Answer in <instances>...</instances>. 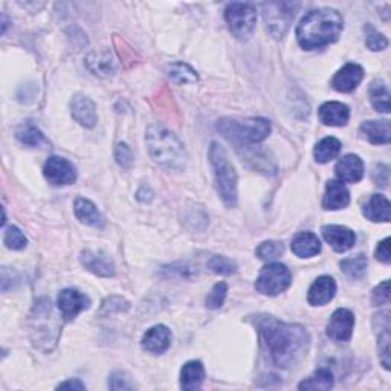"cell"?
Listing matches in <instances>:
<instances>
[{"mask_svg":"<svg viewBox=\"0 0 391 391\" xmlns=\"http://www.w3.org/2000/svg\"><path fill=\"white\" fill-rule=\"evenodd\" d=\"M259 328L267 353L277 367H295L307 356L311 336L304 327L283 323L272 316H262Z\"/></svg>","mask_w":391,"mask_h":391,"instance_id":"1","label":"cell"},{"mask_svg":"<svg viewBox=\"0 0 391 391\" xmlns=\"http://www.w3.org/2000/svg\"><path fill=\"white\" fill-rule=\"evenodd\" d=\"M344 29V18L336 9L320 8L309 11L296 28V40L303 49L314 50L336 42Z\"/></svg>","mask_w":391,"mask_h":391,"instance_id":"2","label":"cell"},{"mask_svg":"<svg viewBox=\"0 0 391 391\" xmlns=\"http://www.w3.org/2000/svg\"><path fill=\"white\" fill-rule=\"evenodd\" d=\"M146 144L151 159L167 170H182L187 164V151L179 138L161 124L147 129Z\"/></svg>","mask_w":391,"mask_h":391,"instance_id":"3","label":"cell"},{"mask_svg":"<svg viewBox=\"0 0 391 391\" xmlns=\"http://www.w3.org/2000/svg\"><path fill=\"white\" fill-rule=\"evenodd\" d=\"M208 156L214 170L215 187L226 207L232 208L237 203V173L230 161L228 153L219 142H213Z\"/></svg>","mask_w":391,"mask_h":391,"instance_id":"4","label":"cell"},{"mask_svg":"<svg viewBox=\"0 0 391 391\" xmlns=\"http://www.w3.org/2000/svg\"><path fill=\"white\" fill-rule=\"evenodd\" d=\"M218 129L225 138L243 146V144H257L264 141L271 133V122L264 118L231 119L219 121Z\"/></svg>","mask_w":391,"mask_h":391,"instance_id":"5","label":"cell"},{"mask_svg":"<svg viewBox=\"0 0 391 391\" xmlns=\"http://www.w3.org/2000/svg\"><path fill=\"white\" fill-rule=\"evenodd\" d=\"M263 17L264 23L269 34L274 38H282L287 29H289L292 20L295 18L296 9L300 8V4L294 2H271L263 4Z\"/></svg>","mask_w":391,"mask_h":391,"instance_id":"6","label":"cell"},{"mask_svg":"<svg viewBox=\"0 0 391 391\" xmlns=\"http://www.w3.org/2000/svg\"><path fill=\"white\" fill-rule=\"evenodd\" d=\"M226 23L230 26L231 33L237 38H248L255 28L257 13L251 4L234 2L225 9Z\"/></svg>","mask_w":391,"mask_h":391,"instance_id":"7","label":"cell"},{"mask_svg":"<svg viewBox=\"0 0 391 391\" xmlns=\"http://www.w3.org/2000/svg\"><path fill=\"white\" fill-rule=\"evenodd\" d=\"M291 286V272L282 263H269L260 271L255 289L263 295L275 296Z\"/></svg>","mask_w":391,"mask_h":391,"instance_id":"8","label":"cell"},{"mask_svg":"<svg viewBox=\"0 0 391 391\" xmlns=\"http://www.w3.org/2000/svg\"><path fill=\"white\" fill-rule=\"evenodd\" d=\"M43 174L53 185H70L77 179V170L72 164L60 156H50L43 167Z\"/></svg>","mask_w":391,"mask_h":391,"instance_id":"9","label":"cell"},{"mask_svg":"<svg viewBox=\"0 0 391 391\" xmlns=\"http://www.w3.org/2000/svg\"><path fill=\"white\" fill-rule=\"evenodd\" d=\"M355 327V316L348 309H338L327 324V335L335 341H347L352 338Z\"/></svg>","mask_w":391,"mask_h":391,"instance_id":"10","label":"cell"},{"mask_svg":"<svg viewBox=\"0 0 391 391\" xmlns=\"http://www.w3.org/2000/svg\"><path fill=\"white\" fill-rule=\"evenodd\" d=\"M90 306V300L77 289H65L58 295V309L63 318L66 320H72L80 312L86 311Z\"/></svg>","mask_w":391,"mask_h":391,"instance_id":"11","label":"cell"},{"mask_svg":"<svg viewBox=\"0 0 391 391\" xmlns=\"http://www.w3.org/2000/svg\"><path fill=\"white\" fill-rule=\"evenodd\" d=\"M323 237L336 252H346L348 250H352L356 242L355 232L341 225L323 226Z\"/></svg>","mask_w":391,"mask_h":391,"instance_id":"12","label":"cell"},{"mask_svg":"<svg viewBox=\"0 0 391 391\" xmlns=\"http://www.w3.org/2000/svg\"><path fill=\"white\" fill-rule=\"evenodd\" d=\"M364 78V69L356 63H347L332 78V87L343 94L355 90Z\"/></svg>","mask_w":391,"mask_h":391,"instance_id":"13","label":"cell"},{"mask_svg":"<svg viewBox=\"0 0 391 391\" xmlns=\"http://www.w3.org/2000/svg\"><path fill=\"white\" fill-rule=\"evenodd\" d=\"M81 263L92 274L100 277H113L115 275V264L110 260V257L101 251L86 250L81 252Z\"/></svg>","mask_w":391,"mask_h":391,"instance_id":"14","label":"cell"},{"mask_svg":"<svg viewBox=\"0 0 391 391\" xmlns=\"http://www.w3.org/2000/svg\"><path fill=\"white\" fill-rule=\"evenodd\" d=\"M335 171L341 182L356 183L364 176V164L356 154H346L338 161Z\"/></svg>","mask_w":391,"mask_h":391,"instance_id":"15","label":"cell"},{"mask_svg":"<svg viewBox=\"0 0 391 391\" xmlns=\"http://www.w3.org/2000/svg\"><path fill=\"white\" fill-rule=\"evenodd\" d=\"M70 110H72V117L77 122H80L81 126L85 127H94L97 122V107L94 105V101L90 98L77 94L70 101Z\"/></svg>","mask_w":391,"mask_h":391,"instance_id":"16","label":"cell"},{"mask_svg":"<svg viewBox=\"0 0 391 391\" xmlns=\"http://www.w3.org/2000/svg\"><path fill=\"white\" fill-rule=\"evenodd\" d=\"M171 344V332L168 327L158 324L146 332L142 338V347L150 353H164Z\"/></svg>","mask_w":391,"mask_h":391,"instance_id":"17","label":"cell"},{"mask_svg":"<svg viewBox=\"0 0 391 391\" xmlns=\"http://www.w3.org/2000/svg\"><path fill=\"white\" fill-rule=\"evenodd\" d=\"M336 294V283L328 275H323L315 280V283L309 289L307 300L312 306H324L333 300Z\"/></svg>","mask_w":391,"mask_h":391,"instance_id":"18","label":"cell"},{"mask_svg":"<svg viewBox=\"0 0 391 391\" xmlns=\"http://www.w3.org/2000/svg\"><path fill=\"white\" fill-rule=\"evenodd\" d=\"M320 113V119L326 126L333 127H343L348 122L350 118V109L338 101H328L318 110Z\"/></svg>","mask_w":391,"mask_h":391,"instance_id":"19","label":"cell"},{"mask_svg":"<svg viewBox=\"0 0 391 391\" xmlns=\"http://www.w3.org/2000/svg\"><path fill=\"white\" fill-rule=\"evenodd\" d=\"M350 203L348 190L344 187L343 182L339 181H328L326 185V194L323 199L324 210H341L346 208Z\"/></svg>","mask_w":391,"mask_h":391,"instance_id":"20","label":"cell"},{"mask_svg":"<svg viewBox=\"0 0 391 391\" xmlns=\"http://www.w3.org/2000/svg\"><path fill=\"white\" fill-rule=\"evenodd\" d=\"M86 66L94 75L110 77L117 69V63L109 50H94L86 57Z\"/></svg>","mask_w":391,"mask_h":391,"instance_id":"21","label":"cell"},{"mask_svg":"<svg viewBox=\"0 0 391 391\" xmlns=\"http://www.w3.org/2000/svg\"><path fill=\"white\" fill-rule=\"evenodd\" d=\"M364 215L372 222H390L391 220V203L382 194H373L364 205Z\"/></svg>","mask_w":391,"mask_h":391,"instance_id":"22","label":"cell"},{"mask_svg":"<svg viewBox=\"0 0 391 391\" xmlns=\"http://www.w3.org/2000/svg\"><path fill=\"white\" fill-rule=\"evenodd\" d=\"M292 252L301 259H309L321 252V242L314 232H298L292 239Z\"/></svg>","mask_w":391,"mask_h":391,"instance_id":"23","label":"cell"},{"mask_svg":"<svg viewBox=\"0 0 391 391\" xmlns=\"http://www.w3.org/2000/svg\"><path fill=\"white\" fill-rule=\"evenodd\" d=\"M74 211L77 219L81 223H86L89 226H95V228H102L106 220L102 218V214L95 207V203H92L89 199L78 198L74 203Z\"/></svg>","mask_w":391,"mask_h":391,"instance_id":"24","label":"cell"},{"mask_svg":"<svg viewBox=\"0 0 391 391\" xmlns=\"http://www.w3.org/2000/svg\"><path fill=\"white\" fill-rule=\"evenodd\" d=\"M375 320L379 321L377 327V341H379V352H380V361H382V365L390 370V314L388 312H380L379 315L375 316Z\"/></svg>","mask_w":391,"mask_h":391,"instance_id":"25","label":"cell"},{"mask_svg":"<svg viewBox=\"0 0 391 391\" xmlns=\"http://www.w3.org/2000/svg\"><path fill=\"white\" fill-rule=\"evenodd\" d=\"M361 132L372 144H388L391 141V129L388 119L365 121L361 126Z\"/></svg>","mask_w":391,"mask_h":391,"instance_id":"26","label":"cell"},{"mask_svg":"<svg viewBox=\"0 0 391 391\" xmlns=\"http://www.w3.org/2000/svg\"><path fill=\"white\" fill-rule=\"evenodd\" d=\"M205 379V368L199 361H190L182 367L181 372V387L183 390H198L200 388Z\"/></svg>","mask_w":391,"mask_h":391,"instance_id":"27","label":"cell"},{"mask_svg":"<svg viewBox=\"0 0 391 391\" xmlns=\"http://www.w3.org/2000/svg\"><path fill=\"white\" fill-rule=\"evenodd\" d=\"M370 102L377 112H390V90L384 80L377 78L370 85Z\"/></svg>","mask_w":391,"mask_h":391,"instance_id":"28","label":"cell"},{"mask_svg":"<svg viewBox=\"0 0 391 391\" xmlns=\"http://www.w3.org/2000/svg\"><path fill=\"white\" fill-rule=\"evenodd\" d=\"M168 77L178 85H194L199 81L198 72L182 61H176L168 66Z\"/></svg>","mask_w":391,"mask_h":391,"instance_id":"29","label":"cell"},{"mask_svg":"<svg viewBox=\"0 0 391 391\" xmlns=\"http://www.w3.org/2000/svg\"><path fill=\"white\" fill-rule=\"evenodd\" d=\"M339 151H341V142L333 136H328L316 144L314 150V156L320 164H326L328 161L335 159L339 154Z\"/></svg>","mask_w":391,"mask_h":391,"instance_id":"30","label":"cell"},{"mask_svg":"<svg viewBox=\"0 0 391 391\" xmlns=\"http://www.w3.org/2000/svg\"><path fill=\"white\" fill-rule=\"evenodd\" d=\"M333 387V375L331 370L320 368L316 372L304 379L303 382L298 385V390H331Z\"/></svg>","mask_w":391,"mask_h":391,"instance_id":"31","label":"cell"},{"mask_svg":"<svg viewBox=\"0 0 391 391\" xmlns=\"http://www.w3.org/2000/svg\"><path fill=\"white\" fill-rule=\"evenodd\" d=\"M339 266H341L343 272L347 277H350V279H353V280H358V279H363V277L365 275L368 262H367V257L364 254H358V255L348 257V259L343 260L341 263H339Z\"/></svg>","mask_w":391,"mask_h":391,"instance_id":"32","label":"cell"},{"mask_svg":"<svg viewBox=\"0 0 391 391\" xmlns=\"http://www.w3.org/2000/svg\"><path fill=\"white\" fill-rule=\"evenodd\" d=\"M17 139L29 147H37L45 141V135L36 126H23L16 133Z\"/></svg>","mask_w":391,"mask_h":391,"instance_id":"33","label":"cell"},{"mask_svg":"<svg viewBox=\"0 0 391 391\" xmlns=\"http://www.w3.org/2000/svg\"><path fill=\"white\" fill-rule=\"evenodd\" d=\"M208 267L214 274L220 275H232L237 271V264L223 255H213L208 260Z\"/></svg>","mask_w":391,"mask_h":391,"instance_id":"34","label":"cell"},{"mask_svg":"<svg viewBox=\"0 0 391 391\" xmlns=\"http://www.w3.org/2000/svg\"><path fill=\"white\" fill-rule=\"evenodd\" d=\"M4 242L9 250H14V251L25 250L28 245V239L25 237V234L20 231L17 226H9V228L5 230Z\"/></svg>","mask_w":391,"mask_h":391,"instance_id":"35","label":"cell"},{"mask_svg":"<svg viewBox=\"0 0 391 391\" xmlns=\"http://www.w3.org/2000/svg\"><path fill=\"white\" fill-rule=\"evenodd\" d=\"M284 252V246L282 242H263L259 245V248L255 250V254L262 260H275Z\"/></svg>","mask_w":391,"mask_h":391,"instance_id":"36","label":"cell"},{"mask_svg":"<svg viewBox=\"0 0 391 391\" xmlns=\"http://www.w3.org/2000/svg\"><path fill=\"white\" fill-rule=\"evenodd\" d=\"M365 31V45L368 49L372 50H384L387 46H388V40L384 34L377 33V31L372 26V25H367L364 28Z\"/></svg>","mask_w":391,"mask_h":391,"instance_id":"37","label":"cell"},{"mask_svg":"<svg viewBox=\"0 0 391 391\" xmlns=\"http://www.w3.org/2000/svg\"><path fill=\"white\" fill-rule=\"evenodd\" d=\"M226 294H228V284L225 282L214 284L211 292L207 296V307L220 309L226 300Z\"/></svg>","mask_w":391,"mask_h":391,"instance_id":"38","label":"cell"},{"mask_svg":"<svg viewBox=\"0 0 391 391\" xmlns=\"http://www.w3.org/2000/svg\"><path fill=\"white\" fill-rule=\"evenodd\" d=\"M372 301L375 306H382L390 301V282L388 280L382 282L379 286L375 287V291L372 294Z\"/></svg>","mask_w":391,"mask_h":391,"instance_id":"39","label":"cell"},{"mask_svg":"<svg viewBox=\"0 0 391 391\" xmlns=\"http://www.w3.org/2000/svg\"><path fill=\"white\" fill-rule=\"evenodd\" d=\"M115 158L122 168H129L132 166L133 156H132V150L129 149L127 144H124V142L118 144L115 149Z\"/></svg>","mask_w":391,"mask_h":391,"instance_id":"40","label":"cell"},{"mask_svg":"<svg viewBox=\"0 0 391 391\" xmlns=\"http://www.w3.org/2000/svg\"><path fill=\"white\" fill-rule=\"evenodd\" d=\"M109 388H112V390H133L135 388V384L130 382V379H127L126 373L117 372L109 377Z\"/></svg>","mask_w":391,"mask_h":391,"instance_id":"41","label":"cell"},{"mask_svg":"<svg viewBox=\"0 0 391 391\" xmlns=\"http://www.w3.org/2000/svg\"><path fill=\"white\" fill-rule=\"evenodd\" d=\"M390 237L384 239L382 242H379L377 245V248L375 251V257L379 260V262H382L385 264H388L391 262V254H390Z\"/></svg>","mask_w":391,"mask_h":391,"instance_id":"42","label":"cell"},{"mask_svg":"<svg viewBox=\"0 0 391 391\" xmlns=\"http://www.w3.org/2000/svg\"><path fill=\"white\" fill-rule=\"evenodd\" d=\"M377 170L380 173H377L376 170L373 171V181L376 182V185H380V187H387V183H388V167L380 164V166H377Z\"/></svg>","mask_w":391,"mask_h":391,"instance_id":"43","label":"cell"},{"mask_svg":"<svg viewBox=\"0 0 391 391\" xmlns=\"http://www.w3.org/2000/svg\"><path fill=\"white\" fill-rule=\"evenodd\" d=\"M57 390H86V385L80 379H68L57 385Z\"/></svg>","mask_w":391,"mask_h":391,"instance_id":"44","label":"cell"}]
</instances>
